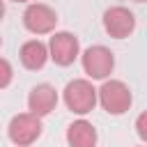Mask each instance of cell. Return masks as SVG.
I'll return each mask as SVG.
<instances>
[{"mask_svg": "<svg viewBox=\"0 0 147 147\" xmlns=\"http://www.w3.org/2000/svg\"><path fill=\"white\" fill-rule=\"evenodd\" d=\"M57 106V90L48 83H39L28 94V110L37 117H46Z\"/></svg>", "mask_w": 147, "mask_h": 147, "instance_id": "cell-8", "label": "cell"}, {"mask_svg": "<svg viewBox=\"0 0 147 147\" xmlns=\"http://www.w3.org/2000/svg\"><path fill=\"white\" fill-rule=\"evenodd\" d=\"M11 78H14V69H11L9 60L0 57V90H5V87L11 83Z\"/></svg>", "mask_w": 147, "mask_h": 147, "instance_id": "cell-11", "label": "cell"}, {"mask_svg": "<svg viewBox=\"0 0 147 147\" xmlns=\"http://www.w3.org/2000/svg\"><path fill=\"white\" fill-rule=\"evenodd\" d=\"M80 62H83V71L92 80H106L115 69V53L110 48L96 44L80 53Z\"/></svg>", "mask_w": 147, "mask_h": 147, "instance_id": "cell-4", "label": "cell"}, {"mask_svg": "<svg viewBox=\"0 0 147 147\" xmlns=\"http://www.w3.org/2000/svg\"><path fill=\"white\" fill-rule=\"evenodd\" d=\"M96 101L103 106V110L108 115H124L131 103H133V94H131V87L122 80H115V78H106L103 85L96 90Z\"/></svg>", "mask_w": 147, "mask_h": 147, "instance_id": "cell-1", "label": "cell"}, {"mask_svg": "<svg viewBox=\"0 0 147 147\" xmlns=\"http://www.w3.org/2000/svg\"><path fill=\"white\" fill-rule=\"evenodd\" d=\"M23 25L32 34H51L57 25V11L44 2H32L23 11Z\"/></svg>", "mask_w": 147, "mask_h": 147, "instance_id": "cell-6", "label": "cell"}, {"mask_svg": "<svg viewBox=\"0 0 147 147\" xmlns=\"http://www.w3.org/2000/svg\"><path fill=\"white\" fill-rule=\"evenodd\" d=\"M62 96H64L67 108L71 113L80 115V117L87 115V113H92L94 106L99 103L96 101V87L87 78H74V80H69L67 87H64V92H62Z\"/></svg>", "mask_w": 147, "mask_h": 147, "instance_id": "cell-2", "label": "cell"}, {"mask_svg": "<svg viewBox=\"0 0 147 147\" xmlns=\"http://www.w3.org/2000/svg\"><path fill=\"white\" fill-rule=\"evenodd\" d=\"M103 30L113 39H126L136 30V14L129 7H108L103 11Z\"/></svg>", "mask_w": 147, "mask_h": 147, "instance_id": "cell-7", "label": "cell"}, {"mask_svg": "<svg viewBox=\"0 0 147 147\" xmlns=\"http://www.w3.org/2000/svg\"><path fill=\"white\" fill-rule=\"evenodd\" d=\"M136 147H142V145H136Z\"/></svg>", "mask_w": 147, "mask_h": 147, "instance_id": "cell-17", "label": "cell"}, {"mask_svg": "<svg viewBox=\"0 0 147 147\" xmlns=\"http://www.w3.org/2000/svg\"><path fill=\"white\" fill-rule=\"evenodd\" d=\"M2 16H5V0H0V21H2Z\"/></svg>", "mask_w": 147, "mask_h": 147, "instance_id": "cell-13", "label": "cell"}, {"mask_svg": "<svg viewBox=\"0 0 147 147\" xmlns=\"http://www.w3.org/2000/svg\"><path fill=\"white\" fill-rule=\"evenodd\" d=\"M67 142H69V147H96L99 133L92 122L80 117L67 126Z\"/></svg>", "mask_w": 147, "mask_h": 147, "instance_id": "cell-9", "label": "cell"}, {"mask_svg": "<svg viewBox=\"0 0 147 147\" xmlns=\"http://www.w3.org/2000/svg\"><path fill=\"white\" fill-rule=\"evenodd\" d=\"M11 2H28V0H11Z\"/></svg>", "mask_w": 147, "mask_h": 147, "instance_id": "cell-14", "label": "cell"}, {"mask_svg": "<svg viewBox=\"0 0 147 147\" xmlns=\"http://www.w3.org/2000/svg\"><path fill=\"white\" fill-rule=\"evenodd\" d=\"M46 48H48V57L57 67H69L80 55V41H78V37L74 32H67V30L51 32V39H48Z\"/></svg>", "mask_w": 147, "mask_h": 147, "instance_id": "cell-5", "label": "cell"}, {"mask_svg": "<svg viewBox=\"0 0 147 147\" xmlns=\"http://www.w3.org/2000/svg\"><path fill=\"white\" fill-rule=\"evenodd\" d=\"M18 57H21V64L30 71H39L44 69V64L48 62V48L44 41L39 39H28L21 51H18Z\"/></svg>", "mask_w": 147, "mask_h": 147, "instance_id": "cell-10", "label": "cell"}, {"mask_svg": "<svg viewBox=\"0 0 147 147\" xmlns=\"http://www.w3.org/2000/svg\"><path fill=\"white\" fill-rule=\"evenodd\" d=\"M0 46H2V39H0Z\"/></svg>", "mask_w": 147, "mask_h": 147, "instance_id": "cell-16", "label": "cell"}, {"mask_svg": "<svg viewBox=\"0 0 147 147\" xmlns=\"http://www.w3.org/2000/svg\"><path fill=\"white\" fill-rule=\"evenodd\" d=\"M41 131H44L41 117L32 115L30 110L14 115L7 124V136L16 147H30L32 142H37L41 138Z\"/></svg>", "mask_w": 147, "mask_h": 147, "instance_id": "cell-3", "label": "cell"}, {"mask_svg": "<svg viewBox=\"0 0 147 147\" xmlns=\"http://www.w3.org/2000/svg\"><path fill=\"white\" fill-rule=\"evenodd\" d=\"M136 2H145V0H136Z\"/></svg>", "mask_w": 147, "mask_h": 147, "instance_id": "cell-15", "label": "cell"}, {"mask_svg": "<svg viewBox=\"0 0 147 147\" xmlns=\"http://www.w3.org/2000/svg\"><path fill=\"white\" fill-rule=\"evenodd\" d=\"M136 133L140 136V140H147V113H140L136 119Z\"/></svg>", "mask_w": 147, "mask_h": 147, "instance_id": "cell-12", "label": "cell"}]
</instances>
